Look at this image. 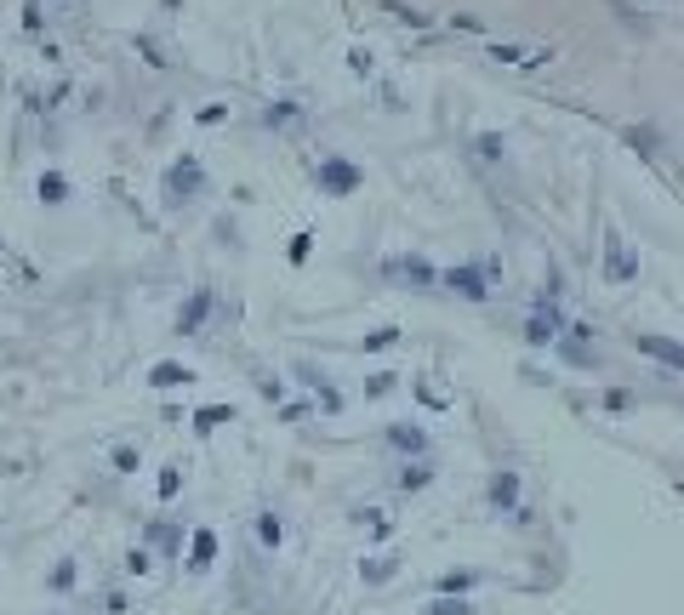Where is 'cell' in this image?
Returning a JSON list of instances; mask_svg holds the SVG:
<instances>
[{
    "mask_svg": "<svg viewBox=\"0 0 684 615\" xmlns=\"http://www.w3.org/2000/svg\"><path fill=\"white\" fill-rule=\"evenodd\" d=\"M388 273H405L411 285H434V263H428V257H394Z\"/></svg>",
    "mask_w": 684,
    "mask_h": 615,
    "instance_id": "obj_12",
    "label": "cell"
},
{
    "mask_svg": "<svg viewBox=\"0 0 684 615\" xmlns=\"http://www.w3.org/2000/svg\"><path fill=\"white\" fill-rule=\"evenodd\" d=\"M633 348L656 359V365H668V371H684V342H673V336H656V331H633Z\"/></svg>",
    "mask_w": 684,
    "mask_h": 615,
    "instance_id": "obj_2",
    "label": "cell"
},
{
    "mask_svg": "<svg viewBox=\"0 0 684 615\" xmlns=\"http://www.w3.org/2000/svg\"><path fill=\"white\" fill-rule=\"evenodd\" d=\"M422 615H474V604H462V599H457V604H451V599H439V604H428Z\"/></svg>",
    "mask_w": 684,
    "mask_h": 615,
    "instance_id": "obj_22",
    "label": "cell"
},
{
    "mask_svg": "<svg viewBox=\"0 0 684 615\" xmlns=\"http://www.w3.org/2000/svg\"><path fill=\"white\" fill-rule=\"evenodd\" d=\"M388 444H394V451H405V456H422V451H428V433L417 428V422H394Z\"/></svg>",
    "mask_w": 684,
    "mask_h": 615,
    "instance_id": "obj_10",
    "label": "cell"
},
{
    "mask_svg": "<svg viewBox=\"0 0 684 615\" xmlns=\"http://www.w3.org/2000/svg\"><path fill=\"white\" fill-rule=\"evenodd\" d=\"M314 177H319V194H354V188H359V165H348V160L326 154Z\"/></svg>",
    "mask_w": 684,
    "mask_h": 615,
    "instance_id": "obj_4",
    "label": "cell"
},
{
    "mask_svg": "<svg viewBox=\"0 0 684 615\" xmlns=\"http://www.w3.org/2000/svg\"><path fill=\"white\" fill-rule=\"evenodd\" d=\"M628 405H633V399H628L622 388H610V393H605V411H628Z\"/></svg>",
    "mask_w": 684,
    "mask_h": 615,
    "instance_id": "obj_28",
    "label": "cell"
},
{
    "mask_svg": "<svg viewBox=\"0 0 684 615\" xmlns=\"http://www.w3.org/2000/svg\"><path fill=\"white\" fill-rule=\"evenodd\" d=\"M126 570H132V576H148V570H155V559L137 547V553H126Z\"/></svg>",
    "mask_w": 684,
    "mask_h": 615,
    "instance_id": "obj_24",
    "label": "cell"
},
{
    "mask_svg": "<svg viewBox=\"0 0 684 615\" xmlns=\"http://www.w3.org/2000/svg\"><path fill=\"white\" fill-rule=\"evenodd\" d=\"M445 285H451L457 296H468V303H485V296H490L485 268H474V263H468V268H451V273H445Z\"/></svg>",
    "mask_w": 684,
    "mask_h": 615,
    "instance_id": "obj_9",
    "label": "cell"
},
{
    "mask_svg": "<svg viewBox=\"0 0 684 615\" xmlns=\"http://www.w3.org/2000/svg\"><path fill=\"white\" fill-rule=\"evenodd\" d=\"M256 541H263V547H280V541H286V524L274 519V513H263V519H256Z\"/></svg>",
    "mask_w": 684,
    "mask_h": 615,
    "instance_id": "obj_17",
    "label": "cell"
},
{
    "mask_svg": "<svg viewBox=\"0 0 684 615\" xmlns=\"http://www.w3.org/2000/svg\"><path fill=\"white\" fill-rule=\"evenodd\" d=\"M40 194H46V200H69V183H63V177H40Z\"/></svg>",
    "mask_w": 684,
    "mask_h": 615,
    "instance_id": "obj_23",
    "label": "cell"
},
{
    "mask_svg": "<svg viewBox=\"0 0 684 615\" xmlns=\"http://www.w3.org/2000/svg\"><path fill=\"white\" fill-rule=\"evenodd\" d=\"M565 331V313L553 308V303H537V313L525 320V342L530 348H553V336Z\"/></svg>",
    "mask_w": 684,
    "mask_h": 615,
    "instance_id": "obj_5",
    "label": "cell"
},
{
    "mask_svg": "<svg viewBox=\"0 0 684 615\" xmlns=\"http://www.w3.org/2000/svg\"><path fill=\"white\" fill-rule=\"evenodd\" d=\"M394 570H399V559H394V553H382V559H371V564H359V576H366V581H388Z\"/></svg>",
    "mask_w": 684,
    "mask_h": 615,
    "instance_id": "obj_18",
    "label": "cell"
},
{
    "mask_svg": "<svg viewBox=\"0 0 684 615\" xmlns=\"http://www.w3.org/2000/svg\"><path fill=\"white\" fill-rule=\"evenodd\" d=\"M553 353H559L565 365H576V371H598V353L582 342V336H570V331H559V336H553Z\"/></svg>",
    "mask_w": 684,
    "mask_h": 615,
    "instance_id": "obj_8",
    "label": "cell"
},
{
    "mask_svg": "<svg viewBox=\"0 0 684 615\" xmlns=\"http://www.w3.org/2000/svg\"><path fill=\"white\" fill-rule=\"evenodd\" d=\"M211 553H217V536H211V530H200V536H195V559H188V570H211Z\"/></svg>",
    "mask_w": 684,
    "mask_h": 615,
    "instance_id": "obj_15",
    "label": "cell"
},
{
    "mask_svg": "<svg viewBox=\"0 0 684 615\" xmlns=\"http://www.w3.org/2000/svg\"><path fill=\"white\" fill-rule=\"evenodd\" d=\"M308 240H314V234H297V240H291V263H308Z\"/></svg>",
    "mask_w": 684,
    "mask_h": 615,
    "instance_id": "obj_29",
    "label": "cell"
},
{
    "mask_svg": "<svg viewBox=\"0 0 684 615\" xmlns=\"http://www.w3.org/2000/svg\"><path fill=\"white\" fill-rule=\"evenodd\" d=\"M148 382H155V388H183V382H195V371L177 365V359H160V365L148 371Z\"/></svg>",
    "mask_w": 684,
    "mask_h": 615,
    "instance_id": "obj_13",
    "label": "cell"
},
{
    "mask_svg": "<svg viewBox=\"0 0 684 615\" xmlns=\"http://www.w3.org/2000/svg\"><path fill=\"white\" fill-rule=\"evenodd\" d=\"M474 581H479V576H468V570H462V576H445V592H468Z\"/></svg>",
    "mask_w": 684,
    "mask_h": 615,
    "instance_id": "obj_27",
    "label": "cell"
},
{
    "mask_svg": "<svg viewBox=\"0 0 684 615\" xmlns=\"http://www.w3.org/2000/svg\"><path fill=\"white\" fill-rule=\"evenodd\" d=\"M200 183H206V172H200V160L188 154V160H177V165L166 172V200H171V205H177V200H195Z\"/></svg>",
    "mask_w": 684,
    "mask_h": 615,
    "instance_id": "obj_3",
    "label": "cell"
},
{
    "mask_svg": "<svg viewBox=\"0 0 684 615\" xmlns=\"http://www.w3.org/2000/svg\"><path fill=\"white\" fill-rule=\"evenodd\" d=\"M474 148H479V160H502V148H508V143H502L497 132H485V137H479Z\"/></svg>",
    "mask_w": 684,
    "mask_h": 615,
    "instance_id": "obj_21",
    "label": "cell"
},
{
    "mask_svg": "<svg viewBox=\"0 0 684 615\" xmlns=\"http://www.w3.org/2000/svg\"><path fill=\"white\" fill-rule=\"evenodd\" d=\"M428 484H434V461H405V468H399V491H405V496L428 491Z\"/></svg>",
    "mask_w": 684,
    "mask_h": 615,
    "instance_id": "obj_14",
    "label": "cell"
},
{
    "mask_svg": "<svg viewBox=\"0 0 684 615\" xmlns=\"http://www.w3.org/2000/svg\"><path fill=\"white\" fill-rule=\"evenodd\" d=\"M490 507H497V513H519V473L513 468H502V473H490Z\"/></svg>",
    "mask_w": 684,
    "mask_h": 615,
    "instance_id": "obj_6",
    "label": "cell"
},
{
    "mask_svg": "<svg viewBox=\"0 0 684 615\" xmlns=\"http://www.w3.org/2000/svg\"><path fill=\"white\" fill-rule=\"evenodd\" d=\"M223 422H234V405H206V411L195 416V428L211 433V428H223Z\"/></svg>",
    "mask_w": 684,
    "mask_h": 615,
    "instance_id": "obj_16",
    "label": "cell"
},
{
    "mask_svg": "<svg viewBox=\"0 0 684 615\" xmlns=\"http://www.w3.org/2000/svg\"><path fill=\"white\" fill-rule=\"evenodd\" d=\"M177 491H183V461H171V468L160 473V496L171 501V496H177Z\"/></svg>",
    "mask_w": 684,
    "mask_h": 615,
    "instance_id": "obj_20",
    "label": "cell"
},
{
    "mask_svg": "<svg viewBox=\"0 0 684 615\" xmlns=\"http://www.w3.org/2000/svg\"><path fill=\"white\" fill-rule=\"evenodd\" d=\"M148 541H160V553H177V524H148Z\"/></svg>",
    "mask_w": 684,
    "mask_h": 615,
    "instance_id": "obj_19",
    "label": "cell"
},
{
    "mask_svg": "<svg viewBox=\"0 0 684 615\" xmlns=\"http://www.w3.org/2000/svg\"><path fill=\"white\" fill-rule=\"evenodd\" d=\"M394 342H399V331H394V325H382L377 336H366V348H394Z\"/></svg>",
    "mask_w": 684,
    "mask_h": 615,
    "instance_id": "obj_26",
    "label": "cell"
},
{
    "mask_svg": "<svg viewBox=\"0 0 684 615\" xmlns=\"http://www.w3.org/2000/svg\"><path fill=\"white\" fill-rule=\"evenodd\" d=\"M490 57L497 63H513V69H542V63H553V46H490Z\"/></svg>",
    "mask_w": 684,
    "mask_h": 615,
    "instance_id": "obj_7",
    "label": "cell"
},
{
    "mask_svg": "<svg viewBox=\"0 0 684 615\" xmlns=\"http://www.w3.org/2000/svg\"><path fill=\"white\" fill-rule=\"evenodd\" d=\"M206 313H211V291H195V296H188V308L177 313V331H183V336H195Z\"/></svg>",
    "mask_w": 684,
    "mask_h": 615,
    "instance_id": "obj_11",
    "label": "cell"
},
{
    "mask_svg": "<svg viewBox=\"0 0 684 615\" xmlns=\"http://www.w3.org/2000/svg\"><path fill=\"white\" fill-rule=\"evenodd\" d=\"M115 468L120 473H137V451H132V444H120V451H115Z\"/></svg>",
    "mask_w": 684,
    "mask_h": 615,
    "instance_id": "obj_25",
    "label": "cell"
},
{
    "mask_svg": "<svg viewBox=\"0 0 684 615\" xmlns=\"http://www.w3.org/2000/svg\"><path fill=\"white\" fill-rule=\"evenodd\" d=\"M628 280H639V257L628 251V240L616 234H605V285H628Z\"/></svg>",
    "mask_w": 684,
    "mask_h": 615,
    "instance_id": "obj_1",
    "label": "cell"
}]
</instances>
